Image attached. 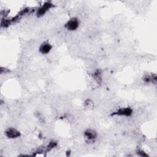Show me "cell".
Returning <instances> with one entry per match:
<instances>
[{
	"label": "cell",
	"mask_w": 157,
	"mask_h": 157,
	"mask_svg": "<svg viewBox=\"0 0 157 157\" xmlns=\"http://www.w3.org/2000/svg\"><path fill=\"white\" fill-rule=\"evenodd\" d=\"M79 25V21L76 18H72L67 21L65 25L66 28L69 31H75Z\"/></svg>",
	"instance_id": "cell-1"
},
{
	"label": "cell",
	"mask_w": 157,
	"mask_h": 157,
	"mask_svg": "<svg viewBox=\"0 0 157 157\" xmlns=\"http://www.w3.org/2000/svg\"><path fill=\"white\" fill-rule=\"evenodd\" d=\"M53 6V4L50 2H45L40 7H39L37 10V15L38 17L44 15Z\"/></svg>",
	"instance_id": "cell-2"
},
{
	"label": "cell",
	"mask_w": 157,
	"mask_h": 157,
	"mask_svg": "<svg viewBox=\"0 0 157 157\" xmlns=\"http://www.w3.org/2000/svg\"><path fill=\"white\" fill-rule=\"evenodd\" d=\"M5 135L8 138L15 139L20 136V133L17 129L13 128H9L6 130Z\"/></svg>",
	"instance_id": "cell-3"
},
{
	"label": "cell",
	"mask_w": 157,
	"mask_h": 157,
	"mask_svg": "<svg viewBox=\"0 0 157 157\" xmlns=\"http://www.w3.org/2000/svg\"><path fill=\"white\" fill-rule=\"evenodd\" d=\"M132 113V110L130 107H123L119 109L117 111L114 112L113 115H117L120 116H131Z\"/></svg>",
	"instance_id": "cell-4"
},
{
	"label": "cell",
	"mask_w": 157,
	"mask_h": 157,
	"mask_svg": "<svg viewBox=\"0 0 157 157\" xmlns=\"http://www.w3.org/2000/svg\"><path fill=\"white\" fill-rule=\"evenodd\" d=\"M51 49H52L51 45L47 42H43L39 47V52L44 55L50 52Z\"/></svg>",
	"instance_id": "cell-5"
},
{
	"label": "cell",
	"mask_w": 157,
	"mask_h": 157,
	"mask_svg": "<svg viewBox=\"0 0 157 157\" xmlns=\"http://www.w3.org/2000/svg\"><path fill=\"white\" fill-rule=\"evenodd\" d=\"M85 136L90 140H94L96 138L97 136V133L94 130L91 129H86L85 131Z\"/></svg>",
	"instance_id": "cell-6"
},
{
	"label": "cell",
	"mask_w": 157,
	"mask_h": 157,
	"mask_svg": "<svg viewBox=\"0 0 157 157\" xmlns=\"http://www.w3.org/2000/svg\"><path fill=\"white\" fill-rule=\"evenodd\" d=\"M93 102L90 100V99H87L86 101H85V103H84V106H85V108L87 110H90V109H92L93 108Z\"/></svg>",
	"instance_id": "cell-7"
},
{
	"label": "cell",
	"mask_w": 157,
	"mask_h": 157,
	"mask_svg": "<svg viewBox=\"0 0 157 157\" xmlns=\"http://www.w3.org/2000/svg\"><path fill=\"white\" fill-rule=\"evenodd\" d=\"M137 153H138V154H139L140 156H147V155L145 154V152H144L142 150H139Z\"/></svg>",
	"instance_id": "cell-8"
}]
</instances>
